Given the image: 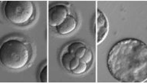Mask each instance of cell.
<instances>
[{
	"label": "cell",
	"instance_id": "1",
	"mask_svg": "<svg viewBox=\"0 0 147 84\" xmlns=\"http://www.w3.org/2000/svg\"><path fill=\"white\" fill-rule=\"evenodd\" d=\"M109 73L122 83H142L147 79V46L136 39H125L112 46L108 55Z\"/></svg>",
	"mask_w": 147,
	"mask_h": 84
},
{
	"label": "cell",
	"instance_id": "2",
	"mask_svg": "<svg viewBox=\"0 0 147 84\" xmlns=\"http://www.w3.org/2000/svg\"><path fill=\"white\" fill-rule=\"evenodd\" d=\"M33 50L28 42L20 38L6 39L0 49V60L9 69H20L28 65L32 59Z\"/></svg>",
	"mask_w": 147,
	"mask_h": 84
},
{
	"label": "cell",
	"instance_id": "3",
	"mask_svg": "<svg viewBox=\"0 0 147 84\" xmlns=\"http://www.w3.org/2000/svg\"><path fill=\"white\" fill-rule=\"evenodd\" d=\"M5 18L16 26H26L33 20L35 6L29 0L7 1L4 6Z\"/></svg>",
	"mask_w": 147,
	"mask_h": 84
},
{
	"label": "cell",
	"instance_id": "4",
	"mask_svg": "<svg viewBox=\"0 0 147 84\" xmlns=\"http://www.w3.org/2000/svg\"><path fill=\"white\" fill-rule=\"evenodd\" d=\"M69 9L66 5H56L49 9L48 23L52 27H57L65 20L69 15Z\"/></svg>",
	"mask_w": 147,
	"mask_h": 84
},
{
	"label": "cell",
	"instance_id": "5",
	"mask_svg": "<svg viewBox=\"0 0 147 84\" xmlns=\"http://www.w3.org/2000/svg\"><path fill=\"white\" fill-rule=\"evenodd\" d=\"M109 30V21L104 13L98 9L96 13V43L100 45L106 39Z\"/></svg>",
	"mask_w": 147,
	"mask_h": 84
},
{
	"label": "cell",
	"instance_id": "6",
	"mask_svg": "<svg viewBox=\"0 0 147 84\" xmlns=\"http://www.w3.org/2000/svg\"><path fill=\"white\" fill-rule=\"evenodd\" d=\"M77 25H78V22L76 19L74 18V16L69 14L65 19V20L61 25L57 26V32L61 35H67L69 33H72L74 30H75Z\"/></svg>",
	"mask_w": 147,
	"mask_h": 84
},
{
	"label": "cell",
	"instance_id": "7",
	"mask_svg": "<svg viewBox=\"0 0 147 84\" xmlns=\"http://www.w3.org/2000/svg\"><path fill=\"white\" fill-rule=\"evenodd\" d=\"M75 56H72L71 53H69L67 51H63V53L61 56V61L62 66L67 69L70 71V63L74 58Z\"/></svg>",
	"mask_w": 147,
	"mask_h": 84
},
{
	"label": "cell",
	"instance_id": "8",
	"mask_svg": "<svg viewBox=\"0 0 147 84\" xmlns=\"http://www.w3.org/2000/svg\"><path fill=\"white\" fill-rule=\"evenodd\" d=\"M84 46H85V45H84L83 43H81V42H78V41H77V42H73V43H71L67 46V51L69 53H71L72 56H74L75 52H76L79 48H81V47Z\"/></svg>",
	"mask_w": 147,
	"mask_h": 84
},
{
	"label": "cell",
	"instance_id": "9",
	"mask_svg": "<svg viewBox=\"0 0 147 84\" xmlns=\"http://www.w3.org/2000/svg\"><path fill=\"white\" fill-rule=\"evenodd\" d=\"M87 69H88V64L84 61H83L81 59H80V63H79L78 66L75 69H74L73 71H71V73L75 75H81V74L84 73L86 72Z\"/></svg>",
	"mask_w": 147,
	"mask_h": 84
},
{
	"label": "cell",
	"instance_id": "10",
	"mask_svg": "<svg viewBox=\"0 0 147 84\" xmlns=\"http://www.w3.org/2000/svg\"><path fill=\"white\" fill-rule=\"evenodd\" d=\"M92 59H93V53H92V52H91L89 49H87L86 52H85L84 56L81 58V59L88 64L89 63H91V60H92Z\"/></svg>",
	"mask_w": 147,
	"mask_h": 84
},
{
	"label": "cell",
	"instance_id": "11",
	"mask_svg": "<svg viewBox=\"0 0 147 84\" xmlns=\"http://www.w3.org/2000/svg\"><path fill=\"white\" fill-rule=\"evenodd\" d=\"M40 78V81L42 83H47V65L41 70Z\"/></svg>",
	"mask_w": 147,
	"mask_h": 84
},
{
	"label": "cell",
	"instance_id": "12",
	"mask_svg": "<svg viewBox=\"0 0 147 84\" xmlns=\"http://www.w3.org/2000/svg\"><path fill=\"white\" fill-rule=\"evenodd\" d=\"M87 47L86 46H82L81 48H79L76 52H75V53H74V56L77 57V58L78 59H81L83 56H84V53H85V52L87 50Z\"/></svg>",
	"mask_w": 147,
	"mask_h": 84
},
{
	"label": "cell",
	"instance_id": "13",
	"mask_svg": "<svg viewBox=\"0 0 147 84\" xmlns=\"http://www.w3.org/2000/svg\"><path fill=\"white\" fill-rule=\"evenodd\" d=\"M80 63V59L74 57L70 63V71H73L74 69H75L78 66Z\"/></svg>",
	"mask_w": 147,
	"mask_h": 84
}]
</instances>
